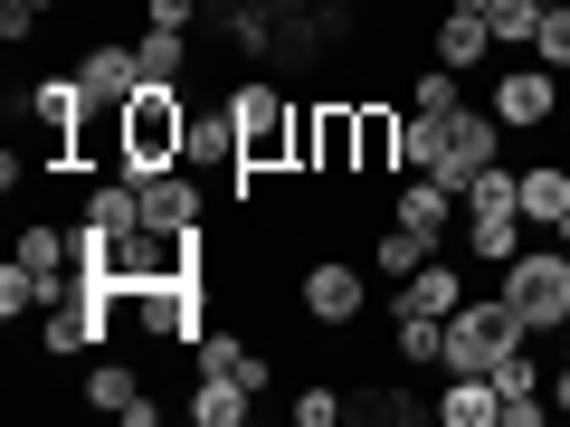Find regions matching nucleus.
Returning <instances> with one entry per match:
<instances>
[{
  "mask_svg": "<svg viewBox=\"0 0 570 427\" xmlns=\"http://www.w3.org/2000/svg\"><path fill=\"white\" fill-rule=\"evenodd\" d=\"M295 105L276 77H238L228 86V115H238V171H295Z\"/></svg>",
  "mask_w": 570,
  "mask_h": 427,
  "instance_id": "f257e3e1",
  "label": "nucleus"
},
{
  "mask_svg": "<svg viewBox=\"0 0 570 427\" xmlns=\"http://www.w3.org/2000/svg\"><path fill=\"white\" fill-rule=\"evenodd\" d=\"M494 285H504V305L523 314L532 342H561L570 332V247H523L513 266H494Z\"/></svg>",
  "mask_w": 570,
  "mask_h": 427,
  "instance_id": "f03ea898",
  "label": "nucleus"
},
{
  "mask_svg": "<svg viewBox=\"0 0 570 427\" xmlns=\"http://www.w3.org/2000/svg\"><path fill=\"white\" fill-rule=\"evenodd\" d=\"M190 162V96L181 86H142L134 105H124V171H171Z\"/></svg>",
  "mask_w": 570,
  "mask_h": 427,
  "instance_id": "7ed1b4c3",
  "label": "nucleus"
},
{
  "mask_svg": "<svg viewBox=\"0 0 570 427\" xmlns=\"http://www.w3.org/2000/svg\"><path fill=\"white\" fill-rule=\"evenodd\" d=\"M295 181H362L352 96H305L295 105Z\"/></svg>",
  "mask_w": 570,
  "mask_h": 427,
  "instance_id": "20e7f679",
  "label": "nucleus"
},
{
  "mask_svg": "<svg viewBox=\"0 0 570 427\" xmlns=\"http://www.w3.org/2000/svg\"><path fill=\"white\" fill-rule=\"evenodd\" d=\"M513 342H532V332H523V314L504 305V285H494V295H466V305L448 314V361L438 370H494Z\"/></svg>",
  "mask_w": 570,
  "mask_h": 427,
  "instance_id": "39448f33",
  "label": "nucleus"
},
{
  "mask_svg": "<svg viewBox=\"0 0 570 427\" xmlns=\"http://www.w3.org/2000/svg\"><path fill=\"white\" fill-rule=\"evenodd\" d=\"M295 314H305L314 332H352L371 324V276L352 257H314L305 276H295Z\"/></svg>",
  "mask_w": 570,
  "mask_h": 427,
  "instance_id": "423d86ee",
  "label": "nucleus"
},
{
  "mask_svg": "<svg viewBox=\"0 0 570 427\" xmlns=\"http://www.w3.org/2000/svg\"><path fill=\"white\" fill-rule=\"evenodd\" d=\"M485 105H494L504 133H542V123L570 105V77H561V67H542V58H523V67H504V77L485 86Z\"/></svg>",
  "mask_w": 570,
  "mask_h": 427,
  "instance_id": "0eeeda50",
  "label": "nucleus"
},
{
  "mask_svg": "<svg viewBox=\"0 0 570 427\" xmlns=\"http://www.w3.org/2000/svg\"><path fill=\"white\" fill-rule=\"evenodd\" d=\"M390 219L419 228V238H438V247H456V228H466V200H456L448 181H428V171H400V181H390Z\"/></svg>",
  "mask_w": 570,
  "mask_h": 427,
  "instance_id": "6e6552de",
  "label": "nucleus"
},
{
  "mask_svg": "<svg viewBox=\"0 0 570 427\" xmlns=\"http://www.w3.org/2000/svg\"><path fill=\"white\" fill-rule=\"evenodd\" d=\"M466 295H475V285H466V266H456V247H438L409 285H390V314H438V324H448Z\"/></svg>",
  "mask_w": 570,
  "mask_h": 427,
  "instance_id": "1a4fd4ad",
  "label": "nucleus"
},
{
  "mask_svg": "<svg viewBox=\"0 0 570 427\" xmlns=\"http://www.w3.org/2000/svg\"><path fill=\"white\" fill-rule=\"evenodd\" d=\"M352 133H362V181H400V142H409V123H400V105H381V96H352Z\"/></svg>",
  "mask_w": 570,
  "mask_h": 427,
  "instance_id": "9d476101",
  "label": "nucleus"
},
{
  "mask_svg": "<svg viewBox=\"0 0 570 427\" xmlns=\"http://www.w3.org/2000/svg\"><path fill=\"white\" fill-rule=\"evenodd\" d=\"M77 77H86V96H96V105H134V96H142V58H134L124 39H86Z\"/></svg>",
  "mask_w": 570,
  "mask_h": 427,
  "instance_id": "9b49d317",
  "label": "nucleus"
},
{
  "mask_svg": "<svg viewBox=\"0 0 570 427\" xmlns=\"http://www.w3.org/2000/svg\"><path fill=\"white\" fill-rule=\"evenodd\" d=\"M494 418H504L494 370H448V389H438V427H494Z\"/></svg>",
  "mask_w": 570,
  "mask_h": 427,
  "instance_id": "f8f14e48",
  "label": "nucleus"
},
{
  "mask_svg": "<svg viewBox=\"0 0 570 427\" xmlns=\"http://www.w3.org/2000/svg\"><path fill=\"white\" fill-rule=\"evenodd\" d=\"M428 58H438V67H456V77H475V67L494 58V29L475 20V10H448V20L428 29Z\"/></svg>",
  "mask_w": 570,
  "mask_h": 427,
  "instance_id": "ddd939ff",
  "label": "nucleus"
},
{
  "mask_svg": "<svg viewBox=\"0 0 570 427\" xmlns=\"http://www.w3.org/2000/svg\"><path fill=\"white\" fill-rule=\"evenodd\" d=\"M190 171H238V115L219 105H190Z\"/></svg>",
  "mask_w": 570,
  "mask_h": 427,
  "instance_id": "4468645a",
  "label": "nucleus"
},
{
  "mask_svg": "<svg viewBox=\"0 0 570 427\" xmlns=\"http://www.w3.org/2000/svg\"><path fill=\"white\" fill-rule=\"evenodd\" d=\"M190 370H228V380H247V389H266V380H276V361H266V351L247 342V332H200Z\"/></svg>",
  "mask_w": 570,
  "mask_h": 427,
  "instance_id": "2eb2a0df",
  "label": "nucleus"
},
{
  "mask_svg": "<svg viewBox=\"0 0 570 427\" xmlns=\"http://www.w3.org/2000/svg\"><path fill=\"white\" fill-rule=\"evenodd\" d=\"M77 399L96 408V418H124V408L142 399V370L115 361V351H96V361H86V380H77Z\"/></svg>",
  "mask_w": 570,
  "mask_h": 427,
  "instance_id": "dca6fc26",
  "label": "nucleus"
},
{
  "mask_svg": "<svg viewBox=\"0 0 570 427\" xmlns=\"http://www.w3.org/2000/svg\"><path fill=\"white\" fill-rule=\"evenodd\" d=\"M428 257H438V238H419V228L381 219V238H371V276H381V285H409Z\"/></svg>",
  "mask_w": 570,
  "mask_h": 427,
  "instance_id": "f3484780",
  "label": "nucleus"
},
{
  "mask_svg": "<svg viewBox=\"0 0 570 427\" xmlns=\"http://www.w3.org/2000/svg\"><path fill=\"white\" fill-rule=\"evenodd\" d=\"M247 408H257V389L228 380V370H200V380H190V418L200 427H247Z\"/></svg>",
  "mask_w": 570,
  "mask_h": 427,
  "instance_id": "a211bd4d",
  "label": "nucleus"
},
{
  "mask_svg": "<svg viewBox=\"0 0 570 427\" xmlns=\"http://www.w3.org/2000/svg\"><path fill=\"white\" fill-rule=\"evenodd\" d=\"M134 58H142V86H181V77H190V29H163V20H142Z\"/></svg>",
  "mask_w": 570,
  "mask_h": 427,
  "instance_id": "6ab92c4d",
  "label": "nucleus"
},
{
  "mask_svg": "<svg viewBox=\"0 0 570 427\" xmlns=\"http://www.w3.org/2000/svg\"><path fill=\"white\" fill-rule=\"evenodd\" d=\"M561 209H570V162H523V219L542 228H561Z\"/></svg>",
  "mask_w": 570,
  "mask_h": 427,
  "instance_id": "aec40b11",
  "label": "nucleus"
},
{
  "mask_svg": "<svg viewBox=\"0 0 570 427\" xmlns=\"http://www.w3.org/2000/svg\"><path fill=\"white\" fill-rule=\"evenodd\" d=\"M390 351H400V370L448 361V324H438V314H390Z\"/></svg>",
  "mask_w": 570,
  "mask_h": 427,
  "instance_id": "412c9836",
  "label": "nucleus"
},
{
  "mask_svg": "<svg viewBox=\"0 0 570 427\" xmlns=\"http://www.w3.org/2000/svg\"><path fill=\"white\" fill-rule=\"evenodd\" d=\"M352 418H381V427H419V418H438V399H419L409 380H381V389H362V399H352Z\"/></svg>",
  "mask_w": 570,
  "mask_h": 427,
  "instance_id": "4be33fe9",
  "label": "nucleus"
},
{
  "mask_svg": "<svg viewBox=\"0 0 570 427\" xmlns=\"http://www.w3.org/2000/svg\"><path fill=\"white\" fill-rule=\"evenodd\" d=\"M542 20H551V0H494V10H485L494 48H513V58H532V39H542Z\"/></svg>",
  "mask_w": 570,
  "mask_h": 427,
  "instance_id": "5701e85b",
  "label": "nucleus"
},
{
  "mask_svg": "<svg viewBox=\"0 0 570 427\" xmlns=\"http://www.w3.org/2000/svg\"><path fill=\"white\" fill-rule=\"evenodd\" d=\"M456 105H466V77H456V67L428 58L419 77H409V115H456Z\"/></svg>",
  "mask_w": 570,
  "mask_h": 427,
  "instance_id": "b1692460",
  "label": "nucleus"
},
{
  "mask_svg": "<svg viewBox=\"0 0 570 427\" xmlns=\"http://www.w3.org/2000/svg\"><path fill=\"white\" fill-rule=\"evenodd\" d=\"M494 389H504V399H532V389H551V380H542V342H513L504 361H494Z\"/></svg>",
  "mask_w": 570,
  "mask_h": 427,
  "instance_id": "393cba45",
  "label": "nucleus"
},
{
  "mask_svg": "<svg viewBox=\"0 0 570 427\" xmlns=\"http://www.w3.org/2000/svg\"><path fill=\"white\" fill-rule=\"evenodd\" d=\"M400 162H409V171H438V162H448V115H409Z\"/></svg>",
  "mask_w": 570,
  "mask_h": 427,
  "instance_id": "a878e982",
  "label": "nucleus"
},
{
  "mask_svg": "<svg viewBox=\"0 0 570 427\" xmlns=\"http://www.w3.org/2000/svg\"><path fill=\"white\" fill-rule=\"evenodd\" d=\"M333 418H352V399H343L333 380H314L305 399H295V427H333Z\"/></svg>",
  "mask_w": 570,
  "mask_h": 427,
  "instance_id": "bb28decb",
  "label": "nucleus"
},
{
  "mask_svg": "<svg viewBox=\"0 0 570 427\" xmlns=\"http://www.w3.org/2000/svg\"><path fill=\"white\" fill-rule=\"evenodd\" d=\"M532 58L570 77V0H551V20H542V39H532Z\"/></svg>",
  "mask_w": 570,
  "mask_h": 427,
  "instance_id": "cd10ccee",
  "label": "nucleus"
},
{
  "mask_svg": "<svg viewBox=\"0 0 570 427\" xmlns=\"http://www.w3.org/2000/svg\"><path fill=\"white\" fill-rule=\"evenodd\" d=\"M494 427H551V389H532V399H504V418Z\"/></svg>",
  "mask_w": 570,
  "mask_h": 427,
  "instance_id": "c85d7f7f",
  "label": "nucleus"
},
{
  "mask_svg": "<svg viewBox=\"0 0 570 427\" xmlns=\"http://www.w3.org/2000/svg\"><path fill=\"white\" fill-rule=\"evenodd\" d=\"M142 20H163V29H190V20H200V0H142Z\"/></svg>",
  "mask_w": 570,
  "mask_h": 427,
  "instance_id": "c756f323",
  "label": "nucleus"
},
{
  "mask_svg": "<svg viewBox=\"0 0 570 427\" xmlns=\"http://www.w3.org/2000/svg\"><path fill=\"white\" fill-rule=\"evenodd\" d=\"M551 408H561V418H570V361L551 370Z\"/></svg>",
  "mask_w": 570,
  "mask_h": 427,
  "instance_id": "7c9ffc66",
  "label": "nucleus"
},
{
  "mask_svg": "<svg viewBox=\"0 0 570 427\" xmlns=\"http://www.w3.org/2000/svg\"><path fill=\"white\" fill-rule=\"evenodd\" d=\"M448 10H475V20H485V10H494V0H448Z\"/></svg>",
  "mask_w": 570,
  "mask_h": 427,
  "instance_id": "2f4dec72",
  "label": "nucleus"
},
{
  "mask_svg": "<svg viewBox=\"0 0 570 427\" xmlns=\"http://www.w3.org/2000/svg\"><path fill=\"white\" fill-rule=\"evenodd\" d=\"M551 238H561V247H570V209H561V228H551Z\"/></svg>",
  "mask_w": 570,
  "mask_h": 427,
  "instance_id": "473e14b6",
  "label": "nucleus"
},
{
  "mask_svg": "<svg viewBox=\"0 0 570 427\" xmlns=\"http://www.w3.org/2000/svg\"><path fill=\"white\" fill-rule=\"evenodd\" d=\"M29 10H39V20H48V10H58V0H29Z\"/></svg>",
  "mask_w": 570,
  "mask_h": 427,
  "instance_id": "72a5a7b5",
  "label": "nucleus"
}]
</instances>
